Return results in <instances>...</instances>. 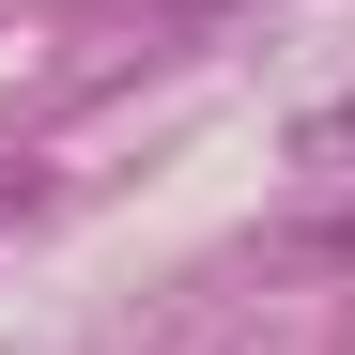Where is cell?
Wrapping results in <instances>:
<instances>
[{
    "label": "cell",
    "instance_id": "6da1fadb",
    "mask_svg": "<svg viewBox=\"0 0 355 355\" xmlns=\"http://www.w3.org/2000/svg\"><path fill=\"white\" fill-rule=\"evenodd\" d=\"M31 201H46V170H31V155H16V170H0V216H31Z\"/></svg>",
    "mask_w": 355,
    "mask_h": 355
},
{
    "label": "cell",
    "instance_id": "7a4b0ae2",
    "mask_svg": "<svg viewBox=\"0 0 355 355\" xmlns=\"http://www.w3.org/2000/svg\"><path fill=\"white\" fill-rule=\"evenodd\" d=\"M309 155H355V93H340V108H324V124H309Z\"/></svg>",
    "mask_w": 355,
    "mask_h": 355
}]
</instances>
